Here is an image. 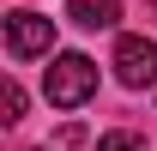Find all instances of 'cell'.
I'll list each match as a JSON object with an SVG mask.
<instances>
[{
	"instance_id": "obj_1",
	"label": "cell",
	"mask_w": 157,
	"mask_h": 151,
	"mask_svg": "<svg viewBox=\"0 0 157 151\" xmlns=\"http://www.w3.org/2000/svg\"><path fill=\"white\" fill-rule=\"evenodd\" d=\"M42 97H48L55 109L91 103V97H97V60H91V55H55L48 73H42Z\"/></svg>"
},
{
	"instance_id": "obj_2",
	"label": "cell",
	"mask_w": 157,
	"mask_h": 151,
	"mask_svg": "<svg viewBox=\"0 0 157 151\" xmlns=\"http://www.w3.org/2000/svg\"><path fill=\"white\" fill-rule=\"evenodd\" d=\"M55 48V18H42V12H12L6 18V55L12 60H36Z\"/></svg>"
},
{
	"instance_id": "obj_3",
	"label": "cell",
	"mask_w": 157,
	"mask_h": 151,
	"mask_svg": "<svg viewBox=\"0 0 157 151\" xmlns=\"http://www.w3.org/2000/svg\"><path fill=\"white\" fill-rule=\"evenodd\" d=\"M115 79L127 85V91L157 85V42L151 37H121L115 42Z\"/></svg>"
},
{
	"instance_id": "obj_4",
	"label": "cell",
	"mask_w": 157,
	"mask_h": 151,
	"mask_svg": "<svg viewBox=\"0 0 157 151\" xmlns=\"http://www.w3.org/2000/svg\"><path fill=\"white\" fill-rule=\"evenodd\" d=\"M67 18L85 24V30H109L121 18V0H67Z\"/></svg>"
},
{
	"instance_id": "obj_5",
	"label": "cell",
	"mask_w": 157,
	"mask_h": 151,
	"mask_svg": "<svg viewBox=\"0 0 157 151\" xmlns=\"http://www.w3.org/2000/svg\"><path fill=\"white\" fill-rule=\"evenodd\" d=\"M97 151H151V145H145L139 133H127V127H115V133H103V139H97Z\"/></svg>"
},
{
	"instance_id": "obj_6",
	"label": "cell",
	"mask_w": 157,
	"mask_h": 151,
	"mask_svg": "<svg viewBox=\"0 0 157 151\" xmlns=\"http://www.w3.org/2000/svg\"><path fill=\"white\" fill-rule=\"evenodd\" d=\"M18 115H24V91H18V85H6V121H18Z\"/></svg>"
},
{
	"instance_id": "obj_7",
	"label": "cell",
	"mask_w": 157,
	"mask_h": 151,
	"mask_svg": "<svg viewBox=\"0 0 157 151\" xmlns=\"http://www.w3.org/2000/svg\"><path fill=\"white\" fill-rule=\"evenodd\" d=\"M145 6H151V18H157V0H145Z\"/></svg>"
}]
</instances>
